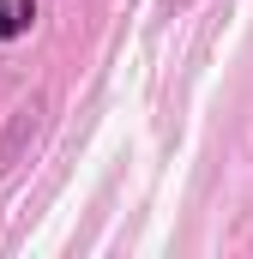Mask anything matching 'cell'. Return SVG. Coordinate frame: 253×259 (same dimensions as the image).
I'll return each mask as SVG.
<instances>
[{
	"label": "cell",
	"mask_w": 253,
	"mask_h": 259,
	"mask_svg": "<svg viewBox=\"0 0 253 259\" xmlns=\"http://www.w3.org/2000/svg\"><path fill=\"white\" fill-rule=\"evenodd\" d=\"M30 18H36V0H0V42L30 30Z\"/></svg>",
	"instance_id": "obj_1"
}]
</instances>
